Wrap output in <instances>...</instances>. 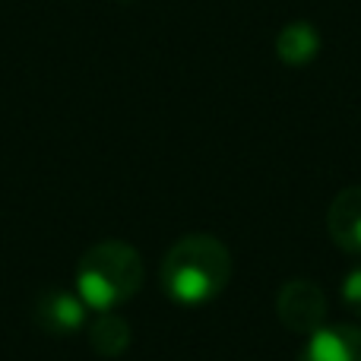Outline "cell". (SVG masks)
Here are the masks:
<instances>
[{"mask_svg": "<svg viewBox=\"0 0 361 361\" xmlns=\"http://www.w3.org/2000/svg\"><path fill=\"white\" fill-rule=\"evenodd\" d=\"M298 361H361V326L333 324L307 336Z\"/></svg>", "mask_w": 361, "mask_h": 361, "instance_id": "cell-6", "label": "cell"}, {"mask_svg": "<svg viewBox=\"0 0 361 361\" xmlns=\"http://www.w3.org/2000/svg\"><path fill=\"white\" fill-rule=\"evenodd\" d=\"M317 51H320V32L311 23H305V19H295V23L282 25V32L276 35V54L288 67L311 63L317 57Z\"/></svg>", "mask_w": 361, "mask_h": 361, "instance_id": "cell-7", "label": "cell"}, {"mask_svg": "<svg viewBox=\"0 0 361 361\" xmlns=\"http://www.w3.org/2000/svg\"><path fill=\"white\" fill-rule=\"evenodd\" d=\"M276 314H279L282 326H288L292 333H305L311 336L314 330H320L326 320V295L317 282L311 279H292L279 288L276 298Z\"/></svg>", "mask_w": 361, "mask_h": 361, "instance_id": "cell-3", "label": "cell"}, {"mask_svg": "<svg viewBox=\"0 0 361 361\" xmlns=\"http://www.w3.org/2000/svg\"><path fill=\"white\" fill-rule=\"evenodd\" d=\"M73 286L89 311H118L143 286V257L124 241H99L80 257Z\"/></svg>", "mask_w": 361, "mask_h": 361, "instance_id": "cell-2", "label": "cell"}, {"mask_svg": "<svg viewBox=\"0 0 361 361\" xmlns=\"http://www.w3.org/2000/svg\"><path fill=\"white\" fill-rule=\"evenodd\" d=\"M326 228L339 250L361 257V184L339 190L326 212Z\"/></svg>", "mask_w": 361, "mask_h": 361, "instance_id": "cell-5", "label": "cell"}, {"mask_svg": "<svg viewBox=\"0 0 361 361\" xmlns=\"http://www.w3.org/2000/svg\"><path fill=\"white\" fill-rule=\"evenodd\" d=\"M35 320L44 333L57 339H67L73 333H80L89 320V307L82 305V298L76 292H67V288H44L35 301Z\"/></svg>", "mask_w": 361, "mask_h": 361, "instance_id": "cell-4", "label": "cell"}, {"mask_svg": "<svg viewBox=\"0 0 361 361\" xmlns=\"http://www.w3.org/2000/svg\"><path fill=\"white\" fill-rule=\"evenodd\" d=\"M89 345L105 358H118L130 345V324L121 314L105 311L89 324Z\"/></svg>", "mask_w": 361, "mask_h": 361, "instance_id": "cell-8", "label": "cell"}, {"mask_svg": "<svg viewBox=\"0 0 361 361\" xmlns=\"http://www.w3.org/2000/svg\"><path fill=\"white\" fill-rule=\"evenodd\" d=\"M343 305L349 307L352 314H358L361 317V263L358 267H352L349 273H345V279H343Z\"/></svg>", "mask_w": 361, "mask_h": 361, "instance_id": "cell-9", "label": "cell"}, {"mask_svg": "<svg viewBox=\"0 0 361 361\" xmlns=\"http://www.w3.org/2000/svg\"><path fill=\"white\" fill-rule=\"evenodd\" d=\"M231 279V254L212 235H184L169 247L159 269L165 295L175 305L200 307L216 301Z\"/></svg>", "mask_w": 361, "mask_h": 361, "instance_id": "cell-1", "label": "cell"}]
</instances>
